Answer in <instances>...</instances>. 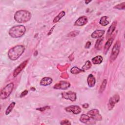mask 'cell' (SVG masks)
I'll use <instances>...</instances> for the list:
<instances>
[{
    "instance_id": "cell-1",
    "label": "cell",
    "mask_w": 125,
    "mask_h": 125,
    "mask_svg": "<svg viewBox=\"0 0 125 125\" xmlns=\"http://www.w3.org/2000/svg\"><path fill=\"white\" fill-rule=\"evenodd\" d=\"M25 47L22 45H17L10 48L8 52V58L12 61L17 60L24 53Z\"/></svg>"
},
{
    "instance_id": "cell-2",
    "label": "cell",
    "mask_w": 125,
    "mask_h": 125,
    "mask_svg": "<svg viewBox=\"0 0 125 125\" xmlns=\"http://www.w3.org/2000/svg\"><path fill=\"white\" fill-rule=\"evenodd\" d=\"M31 14L29 11L20 10L15 13L14 18L17 22L24 23L28 21L31 19Z\"/></svg>"
},
{
    "instance_id": "cell-3",
    "label": "cell",
    "mask_w": 125,
    "mask_h": 125,
    "mask_svg": "<svg viewBox=\"0 0 125 125\" xmlns=\"http://www.w3.org/2000/svg\"><path fill=\"white\" fill-rule=\"evenodd\" d=\"M26 31V28L23 25H15L11 27L8 32L10 36L13 38H19L22 37Z\"/></svg>"
},
{
    "instance_id": "cell-4",
    "label": "cell",
    "mask_w": 125,
    "mask_h": 125,
    "mask_svg": "<svg viewBox=\"0 0 125 125\" xmlns=\"http://www.w3.org/2000/svg\"><path fill=\"white\" fill-rule=\"evenodd\" d=\"M14 88V83H10L7 84L0 91V97L2 100L6 99L11 94Z\"/></svg>"
},
{
    "instance_id": "cell-5",
    "label": "cell",
    "mask_w": 125,
    "mask_h": 125,
    "mask_svg": "<svg viewBox=\"0 0 125 125\" xmlns=\"http://www.w3.org/2000/svg\"><path fill=\"white\" fill-rule=\"evenodd\" d=\"M120 46H121V43H120V41H116V42L114 44V45L112 49L111 53L110 56V62H113L116 59V58L119 53V52H120Z\"/></svg>"
},
{
    "instance_id": "cell-6",
    "label": "cell",
    "mask_w": 125,
    "mask_h": 125,
    "mask_svg": "<svg viewBox=\"0 0 125 125\" xmlns=\"http://www.w3.org/2000/svg\"><path fill=\"white\" fill-rule=\"evenodd\" d=\"M62 98L66 100H69L72 102H74L77 99L76 93L72 91L63 92L62 93Z\"/></svg>"
},
{
    "instance_id": "cell-7",
    "label": "cell",
    "mask_w": 125,
    "mask_h": 125,
    "mask_svg": "<svg viewBox=\"0 0 125 125\" xmlns=\"http://www.w3.org/2000/svg\"><path fill=\"white\" fill-rule=\"evenodd\" d=\"M120 100V96L118 94H115L109 100L108 103L107 104L108 110H111L114 107L115 104L117 103Z\"/></svg>"
},
{
    "instance_id": "cell-8",
    "label": "cell",
    "mask_w": 125,
    "mask_h": 125,
    "mask_svg": "<svg viewBox=\"0 0 125 125\" xmlns=\"http://www.w3.org/2000/svg\"><path fill=\"white\" fill-rule=\"evenodd\" d=\"M90 115L91 118L96 121H101L102 120V117L99 113V111L97 109H93L87 112Z\"/></svg>"
},
{
    "instance_id": "cell-9",
    "label": "cell",
    "mask_w": 125,
    "mask_h": 125,
    "mask_svg": "<svg viewBox=\"0 0 125 125\" xmlns=\"http://www.w3.org/2000/svg\"><path fill=\"white\" fill-rule=\"evenodd\" d=\"M65 110L68 112H72L75 114H79L82 111L81 108L77 105H72L67 106L65 108Z\"/></svg>"
},
{
    "instance_id": "cell-10",
    "label": "cell",
    "mask_w": 125,
    "mask_h": 125,
    "mask_svg": "<svg viewBox=\"0 0 125 125\" xmlns=\"http://www.w3.org/2000/svg\"><path fill=\"white\" fill-rule=\"evenodd\" d=\"M70 86V83L66 81H60L57 83L54 86L55 89H66Z\"/></svg>"
},
{
    "instance_id": "cell-11",
    "label": "cell",
    "mask_w": 125,
    "mask_h": 125,
    "mask_svg": "<svg viewBox=\"0 0 125 125\" xmlns=\"http://www.w3.org/2000/svg\"><path fill=\"white\" fill-rule=\"evenodd\" d=\"M28 60H25L24 62H22L14 71L13 73V75L14 77H16L26 66V65L27 64Z\"/></svg>"
},
{
    "instance_id": "cell-12",
    "label": "cell",
    "mask_w": 125,
    "mask_h": 125,
    "mask_svg": "<svg viewBox=\"0 0 125 125\" xmlns=\"http://www.w3.org/2000/svg\"><path fill=\"white\" fill-rule=\"evenodd\" d=\"M88 21L87 18L86 16H83L79 17L74 22V25L77 26H83L87 23Z\"/></svg>"
},
{
    "instance_id": "cell-13",
    "label": "cell",
    "mask_w": 125,
    "mask_h": 125,
    "mask_svg": "<svg viewBox=\"0 0 125 125\" xmlns=\"http://www.w3.org/2000/svg\"><path fill=\"white\" fill-rule=\"evenodd\" d=\"M105 31L104 30H98L94 31L91 35V37L94 39H99L103 37Z\"/></svg>"
},
{
    "instance_id": "cell-14",
    "label": "cell",
    "mask_w": 125,
    "mask_h": 125,
    "mask_svg": "<svg viewBox=\"0 0 125 125\" xmlns=\"http://www.w3.org/2000/svg\"><path fill=\"white\" fill-rule=\"evenodd\" d=\"M53 80L50 77H44L40 81V84L42 86H47L50 85L52 83Z\"/></svg>"
},
{
    "instance_id": "cell-15",
    "label": "cell",
    "mask_w": 125,
    "mask_h": 125,
    "mask_svg": "<svg viewBox=\"0 0 125 125\" xmlns=\"http://www.w3.org/2000/svg\"><path fill=\"white\" fill-rule=\"evenodd\" d=\"M87 82L88 85L89 87H93L95 86L96 80H95V77L92 74H90L88 76L87 79Z\"/></svg>"
},
{
    "instance_id": "cell-16",
    "label": "cell",
    "mask_w": 125,
    "mask_h": 125,
    "mask_svg": "<svg viewBox=\"0 0 125 125\" xmlns=\"http://www.w3.org/2000/svg\"><path fill=\"white\" fill-rule=\"evenodd\" d=\"M113 42V39L112 38L108 39V40L107 41L104 47V54L107 53V52L109 50V49L110 48V47L112 45Z\"/></svg>"
},
{
    "instance_id": "cell-17",
    "label": "cell",
    "mask_w": 125,
    "mask_h": 125,
    "mask_svg": "<svg viewBox=\"0 0 125 125\" xmlns=\"http://www.w3.org/2000/svg\"><path fill=\"white\" fill-rule=\"evenodd\" d=\"M117 25V22L116 21H114L110 26L109 28H108L107 31V33H106V37H108L110 36H111L113 33L114 32V31H115V29H116V27Z\"/></svg>"
},
{
    "instance_id": "cell-18",
    "label": "cell",
    "mask_w": 125,
    "mask_h": 125,
    "mask_svg": "<svg viewBox=\"0 0 125 125\" xmlns=\"http://www.w3.org/2000/svg\"><path fill=\"white\" fill-rule=\"evenodd\" d=\"M103 57L100 55L95 56V57L92 59V62L94 64H101L103 62Z\"/></svg>"
},
{
    "instance_id": "cell-19",
    "label": "cell",
    "mask_w": 125,
    "mask_h": 125,
    "mask_svg": "<svg viewBox=\"0 0 125 125\" xmlns=\"http://www.w3.org/2000/svg\"><path fill=\"white\" fill-rule=\"evenodd\" d=\"M108 17L106 16H103L99 21V23L100 25H101L103 26H105L107 25H108L109 23V21L107 20Z\"/></svg>"
},
{
    "instance_id": "cell-20",
    "label": "cell",
    "mask_w": 125,
    "mask_h": 125,
    "mask_svg": "<svg viewBox=\"0 0 125 125\" xmlns=\"http://www.w3.org/2000/svg\"><path fill=\"white\" fill-rule=\"evenodd\" d=\"M91 119V117L87 115H85L84 114H83L81 115L80 118V121L84 124H88V122H90V120Z\"/></svg>"
},
{
    "instance_id": "cell-21",
    "label": "cell",
    "mask_w": 125,
    "mask_h": 125,
    "mask_svg": "<svg viewBox=\"0 0 125 125\" xmlns=\"http://www.w3.org/2000/svg\"><path fill=\"white\" fill-rule=\"evenodd\" d=\"M65 14V12L64 11H61L60 13L54 18V19L53 21V23H56V22H58L62 17H63L64 16Z\"/></svg>"
},
{
    "instance_id": "cell-22",
    "label": "cell",
    "mask_w": 125,
    "mask_h": 125,
    "mask_svg": "<svg viewBox=\"0 0 125 125\" xmlns=\"http://www.w3.org/2000/svg\"><path fill=\"white\" fill-rule=\"evenodd\" d=\"M15 102H12L8 106V107H7L6 111H5V114L6 115H8L13 110V108L14 107L15 105Z\"/></svg>"
},
{
    "instance_id": "cell-23",
    "label": "cell",
    "mask_w": 125,
    "mask_h": 125,
    "mask_svg": "<svg viewBox=\"0 0 125 125\" xmlns=\"http://www.w3.org/2000/svg\"><path fill=\"white\" fill-rule=\"evenodd\" d=\"M103 41V38H99V39H98V40H97L96 42V43H95V48L96 49H100L101 47V46H102V42Z\"/></svg>"
},
{
    "instance_id": "cell-24",
    "label": "cell",
    "mask_w": 125,
    "mask_h": 125,
    "mask_svg": "<svg viewBox=\"0 0 125 125\" xmlns=\"http://www.w3.org/2000/svg\"><path fill=\"white\" fill-rule=\"evenodd\" d=\"M106 83H107L106 80H105V79L104 80L100 87V89H99V93H102L104 92V89L106 87Z\"/></svg>"
},
{
    "instance_id": "cell-25",
    "label": "cell",
    "mask_w": 125,
    "mask_h": 125,
    "mask_svg": "<svg viewBox=\"0 0 125 125\" xmlns=\"http://www.w3.org/2000/svg\"><path fill=\"white\" fill-rule=\"evenodd\" d=\"M91 67V63L89 61H87L85 62V64L82 67V70H83V71H84L90 69Z\"/></svg>"
},
{
    "instance_id": "cell-26",
    "label": "cell",
    "mask_w": 125,
    "mask_h": 125,
    "mask_svg": "<svg viewBox=\"0 0 125 125\" xmlns=\"http://www.w3.org/2000/svg\"><path fill=\"white\" fill-rule=\"evenodd\" d=\"M82 71H83V70L82 69L81 70V69L78 68L77 67H76V66L72 67L71 68V73L74 74L79 73H80V72H81Z\"/></svg>"
},
{
    "instance_id": "cell-27",
    "label": "cell",
    "mask_w": 125,
    "mask_h": 125,
    "mask_svg": "<svg viewBox=\"0 0 125 125\" xmlns=\"http://www.w3.org/2000/svg\"><path fill=\"white\" fill-rule=\"evenodd\" d=\"M125 2H123L121 3L116 5V6H114V8L115 9L122 10V9H125Z\"/></svg>"
},
{
    "instance_id": "cell-28",
    "label": "cell",
    "mask_w": 125,
    "mask_h": 125,
    "mask_svg": "<svg viewBox=\"0 0 125 125\" xmlns=\"http://www.w3.org/2000/svg\"><path fill=\"white\" fill-rule=\"evenodd\" d=\"M79 33V31H73L71 32L70 33H69L67 35V36H69V37H73L77 36Z\"/></svg>"
},
{
    "instance_id": "cell-29",
    "label": "cell",
    "mask_w": 125,
    "mask_h": 125,
    "mask_svg": "<svg viewBox=\"0 0 125 125\" xmlns=\"http://www.w3.org/2000/svg\"><path fill=\"white\" fill-rule=\"evenodd\" d=\"M61 125H71V123L68 120H64L61 122Z\"/></svg>"
},
{
    "instance_id": "cell-30",
    "label": "cell",
    "mask_w": 125,
    "mask_h": 125,
    "mask_svg": "<svg viewBox=\"0 0 125 125\" xmlns=\"http://www.w3.org/2000/svg\"><path fill=\"white\" fill-rule=\"evenodd\" d=\"M27 93H28V91H27V90H25L24 91H23V92L21 93L20 97H24V96H25V95H26Z\"/></svg>"
},
{
    "instance_id": "cell-31",
    "label": "cell",
    "mask_w": 125,
    "mask_h": 125,
    "mask_svg": "<svg viewBox=\"0 0 125 125\" xmlns=\"http://www.w3.org/2000/svg\"><path fill=\"white\" fill-rule=\"evenodd\" d=\"M50 108L49 106H45V107H43L37 108V110H40V111H43V110H45V109H47V108Z\"/></svg>"
},
{
    "instance_id": "cell-32",
    "label": "cell",
    "mask_w": 125,
    "mask_h": 125,
    "mask_svg": "<svg viewBox=\"0 0 125 125\" xmlns=\"http://www.w3.org/2000/svg\"><path fill=\"white\" fill-rule=\"evenodd\" d=\"M91 42H89V41H88V42H87L86 43L85 45V48H89V47L91 46Z\"/></svg>"
},
{
    "instance_id": "cell-33",
    "label": "cell",
    "mask_w": 125,
    "mask_h": 125,
    "mask_svg": "<svg viewBox=\"0 0 125 125\" xmlns=\"http://www.w3.org/2000/svg\"><path fill=\"white\" fill-rule=\"evenodd\" d=\"M82 106H83V108H87L88 107L89 104H87V103H85V104H83L82 105Z\"/></svg>"
},
{
    "instance_id": "cell-34",
    "label": "cell",
    "mask_w": 125,
    "mask_h": 125,
    "mask_svg": "<svg viewBox=\"0 0 125 125\" xmlns=\"http://www.w3.org/2000/svg\"><path fill=\"white\" fill-rule=\"evenodd\" d=\"M54 27H55V26H54L53 27H52V29L49 31V33H48V35H49L50 34H51V33L52 32V31L53 30V29H54Z\"/></svg>"
},
{
    "instance_id": "cell-35",
    "label": "cell",
    "mask_w": 125,
    "mask_h": 125,
    "mask_svg": "<svg viewBox=\"0 0 125 125\" xmlns=\"http://www.w3.org/2000/svg\"><path fill=\"white\" fill-rule=\"evenodd\" d=\"M91 1L90 0H86V1H85V3H86V4H88L89 2H90Z\"/></svg>"
}]
</instances>
